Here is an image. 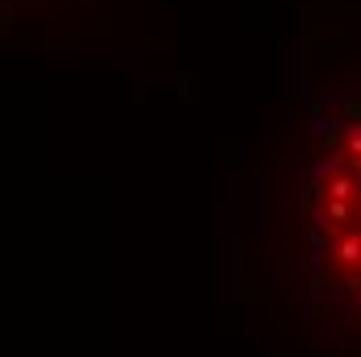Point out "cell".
Listing matches in <instances>:
<instances>
[{"label": "cell", "instance_id": "6da1fadb", "mask_svg": "<svg viewBox=\"0 0 361 357\" xmlns=\"http://www.w3.org/2000/svg\"><path fill=\"white\" fill-rule=\"evenodd\" d=\"M312 187L320 195V208H312V237L361 229V116L349 121V129L341 133V145H332V154L316 167ZM316 262H332L341 270L336 286L353 291L361 303V241L316 246Z\"/></svg>", "mask_w": 361, "mask_h": 357}]
</instances>
